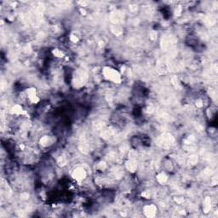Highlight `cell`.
<instances>
[{
    "label": "cell",
    "mask_w": 218,
    "mask_h": 218,
    "mask_svg": "<svg viewBox=\"0 0 218 218\" xmlns=\"http://www.w3.org/2000/svg\"><path fill=\"white\" fill-rule=\"evenodd\" d=\"M104 73H105L106 77H107L109 79H111L112 81L119 82L120 80L119 74L117 73L116 71H114L113 69L106 68L104 70Z\"/></svg>",
    "instance_id": "obj_1"
},
{
    "label": "cell",
    "mask_w": 218,
    "mask_h": 218,
    "mask_svg": "<svg viewBox=\"0 0 218 218\" xmlns=\"http://www.w3.org/2000/svg\"><path fill=\"white\" fill-rule=\"evenodd\" d=\"M85 175V171H83L82 169H78V170L75 171V172H74V176L78 180L83 179Z\"/></svg>",
    "instance_id": "obj_2"
}]
</instances>
